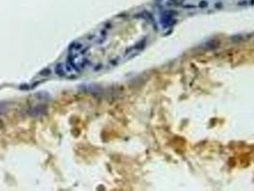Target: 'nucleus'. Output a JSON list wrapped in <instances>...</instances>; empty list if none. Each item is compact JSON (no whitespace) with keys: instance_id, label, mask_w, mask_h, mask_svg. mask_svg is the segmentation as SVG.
<instances>
[{"instance_id":"1","label":"nucleus","mask_w":254,"mask_h":191,"mask_svg":"<svg viewBox=\"0 0 254 191\" xmlns=\"http://www.w3.org/2000/svg\"><path fill=\"white\" fill-rule=\"evenodd\" d=\"M154 27L148 18L139 26H124L115 23L105 24L97 31L75 43L70 58L90 53V57L82 69L108 68L122 63L138 55L150 41Z\"/></svg>"}]
</instances>
